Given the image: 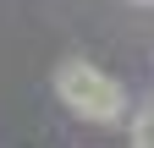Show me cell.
<instances>
[{
    "mask_svg": "<svg viewBox=\"0 0 154 148\" xmlns=\"http://www.w3.org/2000/svg\"><path fill=\"white\" fill-rule=\"evenodd\" d=\"M55 99H61L72 115H83L94 126H116V121H127L132 110H127V88L110 77V71H99L94 61H61L55 66Z\"/></svg>",
    "mask_w": 154,
    "mask_h": 148,
    "instance_id": "6da1fadb",
    "label": "cell"
},
{
    "mask_svg": "<svg viewBox=\"0 0 154 148\" xmlns=\"http://www.w3.org/2000/svg\"><path fill=\"white\" fill-rule=\"evenodd\" d=\"M127 132H132V143H138V148H154V104L132 110V126H127Z\"/></svg>",
    "mask_w": 154,
    "mask_h": 148,
    "instance_id": "7a4b0ae2",
    "label": "cell"
},
{
    "mask_svg": "<svg viewBox=\"0 0 154 148\" xmlns=\"http://www.w3.org/2000/svg\"><path fill=\"white\" fill-rule=\"evenodd\" d=\"M138 6H154V0H138Z\"/></svg>",
    "mask_w": 154,
    "mask_h": 148,
    "instance_id": "3957f363",
    "label": "cell"
}]
</instances>
